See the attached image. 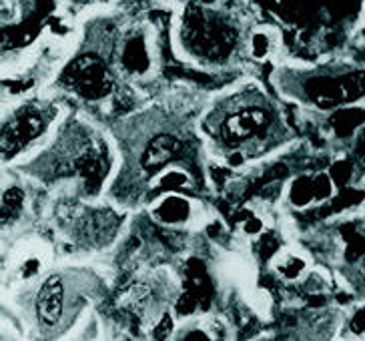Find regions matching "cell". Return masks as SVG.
<instances>
[{"instance_id": "obj_5", "label": "cell", "mask_w": 365, "mask_h": 341, "mask_svg": "<svg viewBox=\"0 0 365 341\" xmlns=\"http://www.w3.org/2000/svg\"><path fill=\"white\" fill-rule=\"evenodd\" d=\"M65 83L78 95L86 98H98L107 95L110 76L105 61L97 54H81L65 71Z\"/></svg>"}, {"instance_id": "obj_3", "label": "cell", "mask_w": 365, "mask_h": 341, "mask_svg": "<svg viewBox=\"0 0 365 341\" xmlns=\"http://www.w3.org/2000/svg\"><path fill=\"white\" fill-rule=\"evenodd\" d=\"M271 125H273V115L269 108L263 107L261 103H251V105L245 103L223 117L219 125V135L227 147L241 149L249 143L265 139Z\"/></svg>"}, {"instance_id": "obj_9", "label": "cell", "mask_w": 365, "mask_h": 341, "mask_svg": "<svg viewBox=\"0 0 365 341\" xmlns=\"http://www.w3.org/2000/svg\"><path fill=\"white\" fill-rule=\"evenodd\" d=\"M349 330L354 331L355 335L365 337V307L355 311L354 317H351V321H349Z\"/></svg>"}, {"instance_id": "obj_4", "label": "cell", "mask_w": 365, "mask_h": 341, "mask_svg": "<svg viewBox=\"0 0 365 341\" xmlns=\"http://www.w3.org/2000/svg\"><path fill=\"white\" fill-rule=\"evenodd\" d=\"M71 310L68 303V285L66 279L58 273L48 275L41 283L34 297V317L38 327L44 331H53L63 325L66 313Z\"/></svg>"}, {"instance_id": "obj_1", "label": "cell", "mask_w": 365, "mask_h": 341, "mask_svg": "<svg viewBox=\"0 0 365 341\" xmlns=\"http://www.w3.org/2000/svg\"><path fill=\"white\" fill-rule=\"evenodd\" d=\"M243 43L241 24L231 12L207 4H187L175 22V44L185 58L205 66L227 64Z\"/></svg>"}, {"instance_id": "obj_7", "label": "cell", "mask_w": 365, "mask_h": 341, "mask_svg": "<svg viewBox=\"0 0 365 341\" xmlns=\"http://www.w3.org/2000/svg\"><path fill=\"white\" fill-rule=\"evenodd\" d=\"M182 143L175 135H157L147 143L140 155V167L147 170H159L171 161L181 157Z\"/></svg>"}, {"instance_id": "obj_2", "label": "cell", "mask_w": 365, "mask_h": 341, "mask_svg": "<svg viewBox=\"0 0 365 341\" xmlns=\"http://www.w3.org/2000/svg\"><path fill=\"white\" fill-rule=\"evenodd\" d=\"M281 91L317 111L354 107L365 101V66L331 63L297 73H283Z\"/></svg>"}, {"instance_id": "obj_6", "label": "cell", "mask_w": 365, "mask_h": 341, "mask_svg": "<svg viewBox=\"0 0 365 341\" xmlns=\"http://www.w3.org/2000/svg\"><path fill=\"white\" fill-rule=\"evenodd\" d=\"M44 128V115L36 108H21L11 123H4L2 131V151L9 155V151H21L24 143L36 139Z\"/></svg>"}, {"instance_id": "obj_8", "label": "cell", "mask_w": 365, "mask_h": 341, "mask_svg": "<svg viewBox=\"0 0 365 341\" xmlns=\"http://www.w3.org/2000/svg\"><path fill=\"white\" fill-rule=\"evenodd\" d=\"M24 207V193L19 187H11L2 197V225L9 223V219H16Z\"/></svg>"}]
</instances>
